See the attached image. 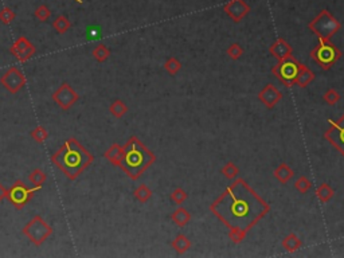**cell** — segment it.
Returning <instances> with one entry per match:
<instances>
[{
  "mask_svg": "<svg viewBox=\"0 0 344 258\" xmlns=\"http://www.w3.org/2000/svg\"><path fill=\"white\" fill-rule=\"evenodd\" d=\"M124 155V147H120L118 144H113L111 148H108L104 153V158L108 159L113 165H120Z\"/></svg>",
  "mask_w": 344,
  "mask_h": 258,
  "instance_id": "12",
  "label": "cell"
},
{
  "mask_svg": "<svg viewBox=\"0 0 344 258\" xmlns=\"http://www.w3.org/2000/svg\"><path fill=\"white\" fill-rule=\"evenodd\" d=\"M315 58H316V61H319V64L323 65L324 68H328L329 65L338 58V53H336V50H335L331 45H328V43H321L320 47L316 50Z\"/></svg>",
  "mask_w": 344,
  "mask_h": 258,
  "instance_id": "10",
  "label": "cell"
},
{
  "mask_svg": "<svg viewBox=\"0 0 344 258\" xmlns=\"http://www.w3.org/2000/svg\"><path fill=\"white\" fill-rule=\"evenodd\" d=\"M74 1H77V3H78V4H82V3H84V1H82V0H74Z\"/></svg>",
  "mask_w": 344,
  "mask_h": 258,
  "instance_id": "23",
  "label": "cell"
},
{
  "mask_svg": "<svg viewBox=\"0 0 344 258\" xmlns=\"http://www.w3.org/2000/svg\"><path fill=\"white\" fill-rule=\"evenodd\" d=\"M70 27H71V23H70L69 19L64 15H59L58 18L53 22V28L58 32V34L68 32L70 30Z\"/></svg>",
  "mask_w": 344,
  "mask_h": 258,
  "instance_id": "14",
  "label": "cell"
},
{
  "mask_svg": "<svg viewBox=\"0 0 344 258\" xmlns=\"http://www.w3.org/2000/svg\"><path fill=\"white\" fill-rule=\"evenodd\" d=\"M92 55H93V58H94L97 62H105L106 59L109 58L111 51H109V48L106 47L105 45H98L97 47L93 48Z\"/></svg>",
  "mask_w": 344,
  "mask_h": 258,
  "instance_id": "16",
  "label": "cell"
},
{
  "mask_svg": "<svg viewBox=\"0 0 344 258\" xmlns=\"http://www.w3.org/2000/svg\"><path fill=\"white\" fill-rule=\"evenodd\" d=\"M327 139L334 145L339 148L344 155V116L338 122H334L332 127L327 132Z\"/></svg>",
  "mask_w": 344,
  "mask_h": 258,
  "instance_id": "9",
  "label": "cell"
},
{
  "mask_svg": "<svg viewBox=\"0 0 344 258\" xmlns=\"http://www.w3.org/2000/svg\"><path fill=\"white\" fill-rule=\"evenodd\" d=\"M5 196H7V188L0 183V203L5 199Z\"/></svg>",
  "mask_w": 344,
  "mask_h": 258,
  "instance_id": "22",
  "label": "cell"
},
{
  "mask_svg": "<svg viewBox=\"0 0 344 258\" xmlns=\"http://www.w3.org/2000/svg\"><path fill=\"white\" fill-rule=\"evenodd\" d=\"M22 233L28 238V241L32 245L41 246L53 234V227L50 226L42 216L35 215L31 221H28L24 225V227L22 229Z\"/></svg>",
  "mask_w": 344,
  "mask_h": 258,
  "instance_id": "4",
  "label": "cell"
},
{
  "mask_svg": "<svg viewBox=\"0 0 344 258\" xmlns=\"http://www.w3.org/2000/svg\"><path fill=\"white\" fill-rule=\"evenodd\" d=\"M266 210V203L259 199L242 180L229 187L212 206V211L228 226L241 230L253 226Z\"/></svg>",
  "mask_w": 344,
  "mask_h": 258,
  "instance_id": "1",
  "label": "cell"
},
{
  "mask_svg": "<svg viewBox=\"0 0 344 258\" xmlns=\"http://www.w3.org/2000/svg\"><path fill=\"white\" fill-rule=\"evenodd\" d=\"M30 136L32 137V140H34V141H37L41 144V142H45L48 139V132L46 128L39 125V127L34 128V129L30 132Z\"/></svg>",
  "mask_w": 344,
  "mask_h": 258,
  "instance_id": "17",
  "label": "cell"
},
{
  "mask_svg": "<svg viewBox=\"0 0 344 258\" xmlns=\"http://www.w3.org/2000/svg\"><path fill=\"white\" fill-rule=\"evenodd\" d=\"M34 15H35V18H37L38 21L45 23V22H47L48 19H50V16H51V11H50V8H48L47 5L42 4V5H39L37 10H35Z\"/></svg>",
  "mask_w": 344,
  "mask_h": 258,
  "instance_id": "19",
  "label": "cell"
},
{
  "mask_svg": "<svg viewBox=\"0 0 344 258\" xmlns=\"http://www.w3.org/2000/svg\"><path fill=\"white\" fill-rule=\"evenodd\" d=\"M46 180H47V175L41 168L32 169L31 172H30V175H28V182H30L32 186H39V187H42V186L46 183Z\"/></svg>",
  "mask_w": 344,
  "mask_h": 258,
  "instance_id": "13",
  "label": "cell"
},
{
  "mask_svg": "<svg viewBox=\"0 0 344 258\" xmlns=\"http://www.w3.org/2000/svg\"><path fill=\"white\" fill-rule=\"evenodd\" d=\"M225 10L228 12L229 15L233 18L234 21H239L242 16L249 11V7L246 5L244 0H231L226 7Z\"/></svg>",
  "mask_w": 344,
  "mask_h": 258,
  "instance_id": "11",
  "label": "cell"
},
{
  "mask_svg": "<svg viewBox=\"0 0 344 258\" xmlns=\"http://www.w3.org/2000/svg\"><path fill=\"white\" fill-rule=\"evenodd\" d=\"M41 188L42 187H39V186H35L34 188H28L22 180H16L15 183L7 190L5 199L8 200L16 210H22L32 199L34 194L38 192Z\"/></svg>",
  "mask_w": 344,
  "mask_h": 258,
  "instance_id": "5",
  "label": "cell"
},
{
  "mask_svg": "<svg viewBox=\"0 0 344 258\" xmlns=\"http://www.w3.org/2000/svg\"><path fill=\"white\" fill-rule=\"evenodd\" d=\"M281 78L282 79H289L293 78L296 75V66L293 64H286L281 66Z\"/></svg>",
  "mask_w": 344,
  "mask_h": 258,
  "instance_id": "20",
  "label": "cell"
},
{
  "mask_svg": "<svg viewBox=\"0 0 344 258\" xmlns=\"http://www.w3.org/2000/svg\"><path fill=\"white\" fill-rule=\"evenodd\" d=\"M53 101L57 105L64 109V111H69L71 106L74 105L77 101L80 100V94L75 92L69 84H62L58 89L55 90L51 95Z\"/></svg>",
  "mask_w": 344,
  "mask_h": 258,
  "instance_id": "7",
  "label": "cell"
},
{
  "mask_svg": "<svg viewBox=\"0 0 344 258\" xmlns=\"http://www.w3.org/2000/svg\"><path fill=\"white\" fill-rule=\"evenodd\" d=\"M10 53L19 62H27L37 54V47L26 37H19L10 47Z\"/></svg>",
  "mask_w": 344,
  "mask_h": 258,
  "instance_id": "8",
  "label": "cell"
},
{
  "mask_svg": "<svg viewBox=\"0 0 344 258\" xmlns=\"http://www.w3.org/2000/svg\"><path fill=\"white\" fill-rule=\"evenodd\" d=\"M26 82V75L23 74V71H22L21 69L16 68V66H11L5 73L0 77V84L3 85V88H4L8 93H11V94L19 93V92L24 88Z\"/></svg>",
  "mask_w": 344,
  "mask_h": 258,
  "instance_id": "6",
  "label": "cell"
},
{
  "mask_svg": "<svg viewBox=\"0 0 344 258\" xmlns=\"http://www.w3.org/2000/svg\"><path fill=\"white\" fill-rule=\"evenodd\" d=\"M128 108L127 105L122 102L121 100H116L112 102V105L109 106V112H111L113 116L116 117V118H121L125 113H127Z\"/></svg>",
  "mask_w": 344,
  "mask_h": 258,
  "instance_id": "15",
  "label": "cell"
},
{
  "mask_svg": "<svg viewBox=\"0 0 344 258\" xmlns=\"http://www.w3.org/2000/svg\"><path fill=\"white\" fill-rule=\"evenodd\" d=\"M135 196H136L140 202H145V200H148V198L151 196V191L148 190V187L140 186L138 190L135 191Z\"/></svg>",
  "mask_w": 344,
  "mask_h": 258,
  "instance_id": "21",
  "label": "cell"
},
{
  "mask_svg": "<svg viewBox=\"0 0 344 258\" xmlns=\"http://www.w3.org/2000/svg\"><path fill=\"white\" fill-rule=\"evenodd\" d=\"M15 18L16 14L10 7H3V8L0 10V22H1L3 24H11L12 22L15 21Z\"/></svg>",
  "mask_w": 344,
  "mask_h": 258,
  "instance_id": "18",
  "label": "cell"
},
{
  "mask_svg": "<svg viewBox=\"0 0 344 258\" xmlns=\"http://www.w3.org/2000/svg\"><path fill=\"white\" fill-rule=\"evenodd\" d=\"M94 156L77 139H69L51 156V163L70 180H75L89 168Z\"/></svg>",
  "mask_w": 344,
  "mask_h": 258,
  "instance_id": "2",
  "label": "cell"
},
{
  "mask_svg": "<svg viewBox=\"0 0 344 258\" xmlns=\"http://www.w3.org/2000/svg\"><path fill=\"white\" fill-rule=\"evenodd\" d=\"M154 160L152 152L144 147L138 137H131L124 145V155L120 167L131 179H138L154 163Z\"/></svg>",
  "mask_w": 344,
  "mask_h": 258,
  "instance_id": "3",
  "label": "cell"
}]
</instances>
